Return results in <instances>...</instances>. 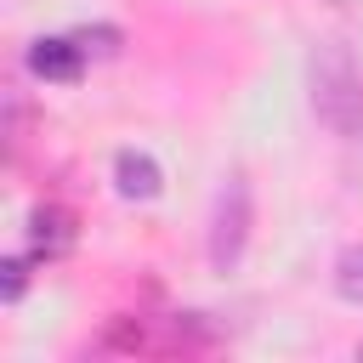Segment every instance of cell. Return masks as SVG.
Returning a JSON list of instances; mask_svg holds the SVG:
<instances>
[{
    "label": "cell",
    "instance_id": "cell-1",
    "mask_svg": "<svg viewBox=\"0 0 363 363\" xmlns=\"http://www.w3.org/2000/svg\"><path fill=\"white\" fill-rule=\"evenodd\" d=\"M312 108L335 136L363 130V74L346 45H318L312 51Z\"/></svg>",
    "mask_w": 363,
    "mask_h": 363
},
{
    "label": "cell",
    "instance_id": "cell-2",
    "mask_svg": "<svg viewBox=\"0 0 363 363\" xmlns=\"http://www.w3.org/2000/svg\"><path fill=\"white\" fill-rule=\"evenodd\" d=\"M250 221H255L250 176H244V170H233V176L216 187V204H210V267H216V272H233V267L244 261Z\"/></svg>",
    "mask_w": 363,
    "mask_h": 363
},
{
    "label": "cell",
    "instance_id": "cell-3",
    "mask_svg": "<svg viewBox=\"0 0 363 363\" xmlns=\"http://www.w3.org/2000/svg\"><path fill=\"white\" fill-rule=\"evenodd\" d=\"M85 51H79V40L74 34H40L34 45H28V74L34 79H45V85H74L79 74H85Z\"/></svg>",
    "mask_w": 363,
    "mask_h": 363
},
{
    "label": "cell",
    "instance_id": "cell-4",
    "mask_svg": "<svg viewBox=\"0 0 363 363\" xmlns=\"http://www.w3.org/2000/svg\"><path fill=\"white\" fill-rule=\"evenodd\" d=\"M74 238H79L74 210H62V204H34V210H28V255H34V261H57V255H68Z\"/></svg>",
    "mask_w": 363,
    "mask_h": 363
},
{
    "label": "cell",
    "instance_id": "cell-5",
    "mask_svg": "<svg viewBox=\"0 0 363 363\" xmlns=\"http://www.w3.org/2000/svg\"><path fill=\"white\" fill-rule=\"evenodd\" d=\"M113 193L130 199V204L159 199V193H164V170H159V159H153V153H136V147L113 153Z\"/></svg>",
    "mask_w": 363,
    "mask_h": 363
},
{
    "label": "cell",
    "instance_id": "cell-6",
    "mask_svg": "<svg viewBox=\"0 0 363 363\" xmlns=\"http://www.w3.org/2000/svg\"><path fill=\"white\" fill-rule=\"evenodd\" d=\"M335 295L352 301V306H363V244H346L335 255Z\"/></svg>",
    "mask_w": 363,
    "mask_h": 363
},
{
    "label": "cell",
    "instance_id": "cell-7",
    "mask_svg": "<svg viewBox=\"0 0 363 363\" xmlns=\"http://www.w3.org/2000/svg\"><path fill=\"white\" fill-rule=\"evenodd\" d=\"M74 40H79V51H85L91 62H108V57H119V45H125V34H119L113 23H85V28H74Z\"/></svg>",
    "mask_w": 363,
    "mask_h": 363
},
{
    "label": "cell",
    "instance_id": "cell-8",
    "mask_svg": "<svg viewBox=\"0 0 363 363\" xmlns=\"http://www.w3.org/2000/svg\"><path fill=\"white\" fill-rule=\"evenodd\" d=\"M28 261H34V255H6V261H0V295H6V301H23V289H28Z\"/></svg>",
    "mask_w": 363,
    "mask_h": 363
},
{
    "label": "cell",
    "instance_id": "cell-9",
    "mask_svg": "<svg viewBox=\"0 0 363 363\" xmlns=\"http://www.w3.org/2000/svg\"><path fill=\"white\" fill-rule=\"evenodd\" d=\"M357 357H363V340H357Z\"/></svg>",
    "mask_w": 363,
    "mask_h": 363
}]
</instances>
